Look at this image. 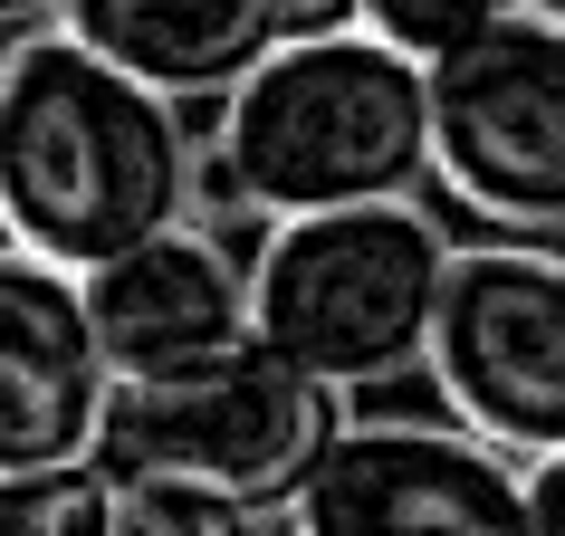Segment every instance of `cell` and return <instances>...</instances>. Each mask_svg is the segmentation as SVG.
I'll list each match as a JSON object with an SVG mask.
<instances>
[{
	"label": "cell",
	"mask_w": 565,
	"mask_h": 536,
	"mask_svg": "<svg viewBox=\"0 0 565 536\" xmlns=\"http://www.w3.org/2000/svg\"><path fill=\"white\" fill-rule=\"evenodd\" d=\"M431 384L450 421L499 450H565V259L546 239L450 249L441 317H431Z\"/></svg>",
	"instance_id": "6"
},
{
	"label": "cell",
	"mask_w": 565,
	"mask_h": 536,
	"mask_svg": "<svg viewBox=\"0 0 565 536\" xmlns=\"http://www.w3.org/2000/svg\"><path fill=\"white\" fill-rule=\"evenodd\" d=\"M116 536H268L259 499H239L221 479H116Z\"/></svg>",
	"instance_id": "11"
},
{
	"label": "cell",
	"mask_w": 565,
	"mask_h": 536,
	"mask_svg": "<svg viewBox=\"0 0 565 536\" xmlns=\"http://www.w3.org/2000/svg\"><path fill=\"white\" fill-rule=\"evenodd\" d=\"M0 239H10V221H0Z\"/></svg>",
	"instance_id": "18"
},
{
	"label": "cell",
	"mask_w": 565,
	"mask_h": 536,
	"mask_svg": "<svg viewBox=\"0 0 565 536\" xmlns=\"http://www.w3.org/2000/svg\"><path fill=\"white\" fill-rule=\"evenodd\" d=\"M77 278H87V317L116 384H182L259 335L249 326V268H231L221 239L182 231V221L77 268Z\"/></svg>",
	"instance_id": "9"
},
{
	"label": "cell",
	"mask_w": 565,
	"mask_h": 536,
	"mask_svg": "<svg viewBox=\"0 0 565 536\" xmlns=\"http://www.w3.org/2000/svg\"><path fill=\"white\" fill-rule=\"evenodd\" d=\"M298 536H536V507L470 421H345L298 489Z\"/></svg>",
	"instance_id": "7"
},
{
	"label": "cell",
	"mask_w": 565,
	"mask_h": 536,
	"mask_svg": "<svg viewBox=\"0 0 565 536\" xmlns=\"http://www.w3.org/2000/svg\"><path fill=\"white\" fill-rule=\"evenodd\" d=\"M527 10H546V20H565V0H527Z\"/></svg>",
	"instance_id": "17"
},
{
	"label": "cell",
	"mask_w": 565,
	"mask_h": 536,
	"mask_svg": "<svg viewBox=\"0 0 565 536\" xmlns=\"http://www.w3.org/2000/svg\"><path fill=\"white\" fill-rule=\"evenodd\" d=\"M527 507H536V536H565V450L527 460Z\"/></svg>",
	"instance_id": "14"
},
{
	"label": "cell",
	"mask_w": 565,
	"mask_h": 536,
	"mask_svg": "<svg viewBox=\"0 0 565 536\" xmlns=\"http://www.w3.org/2000/svg\"><path fill=\"white\" fill-rule=\"evenodd\" d=\"M0 536H116V479L96 460L0 470Z\"/></svg>",
	"instance_id": "12"
},
{
	"label": "cell",
	"mask_w": 565,
	"mask_h": 536,
	"mask_svg": "<svg viewBox=\"0 0 565 536\" xmlns=\"http://www.w3.org/2000/svg\"><path fill=\"white\" fill-rule=\"evenodd\" d=\"M116 364L96 345L87 278L0 239V470L96 460Z\"/></svg>",
	"instance_id": "8"
},
{
	"label": "cell",
	"mask_w": 565,
	"mask_h": 536,
	"mask_svg": "<svg viewBox=\"0 0 565 536\" xmlns=\"http://www.w3.org/2000/svg\"><path fill=\"white\" fill-rule=\"evenodd\" d=\"M431 173L508 239H565V20L518 0L431 58Z\"/></svg>",
	"instance_id": "5"
},
{
	"label": "cell",
	"mask_w": 565,
	"mask_h": 536,
	"mask_svg": "<svg viewBox=\"0 0 565 536\" xmlns=\"http://www.w3.org/2000/svg\"><path fill=\"white\" fill-rule=\"evenodd\" d=\"M39 10H58V0H0V20H39Z\"/></svg>",
	"instance_id": "16"
},
{
	"label": "cell",
	"mask_w": 565,
	"mask_h": 536,
	"mask_svg": "<svg viewBox=\"0 0 565 536\" xmlns=\"http://www.w3.org/2000/svg\"><path fill=\"white\" fill-rule=\"evenodd\" d=\"M431 173V67L355 20L327 39H278L221 96V182L259 211L393 202Z\"/></svg>",
	"instance_id": "2"
},
{
	"label": "cell",
	"mask_w": 565,
	"mask_h": 536,
	"mask_svg": "<svg viewBox=\"0 0 565 536\" xmlns=\"http://www.w3.org/2000/svg\"><path fill=\"white\" fill-rule=\"evenodd\" d=\"M182 96L87 49L77 30L20 39L0 67V221L20 249L96 268L192 211Z\"/></svg>",
	"instance_id": "1"
},
{
	"label": "cell",
	"mask_w": 565,
	"mask_h": 536,
	"mask_svg": "<svg viewBox=\"0 0 565 536\" xmlns=\"http://www.w3.org/2000/svg\"><path fill=\"white\" fill-rule=\"evenodd\" d=\"M58 30H77L163 96H231L288 39L278 0H58Z\"/></svg>",
	"instance_id": "10"
},
{
	"label": "cell",
	"mask_w": 565,
	"mask_h": 536,
	"mask_svg": "<svg viewBox=\"0 0 565 536\" xmlns=\"http://www.w3.org/2000/svg\"><path fill=\"white\" fill-rule=\"evenodd\" d=\"M518 0H364V30L374 39H393V49H413L422 67L431 58H450L460 39H479L489 20H508Z\"/></svg>",
	"instance_id": "13"
},
{
	"label": "cell",
	"mask_w": 565,
	"mask_h": 536,
	"mask_svg": "<svg viewBox=\"0 0 565 536\" xmlns=\"http://www.w3.org/2000/svg\"><path fill=\"white\" fill-rule=\"evenodd\" d=\"M278 10H288V39H327L364 20V0H278Z\"/></svg>",
	"instance_id": "15"
},
{
	"label": "cell",
	"mask_w": 565,
	"mask_h": 536,
	"mask_svg": "<svg viewBox=\"0 0 565 536\" xmlns=\"http://www.w3.org/2000/svg\"><path fill=\"white\" fill-rule=\"evenodd\" d=\"M345 441V403L317 384L307 364L278 345H239V355L182 374V384H116L106 431H96V470L106 479H221L259 507H298L317 460Z\"/></svg>",
	"instance_id": "4"
},
{
	"label": "cell",
	"mask_w": 565,
	"mask_h": 536,
	"mask_svg": "<svg viewBox=\"0 0 565 536\" xmlns=\"http://www.w3.org/2000/svg\"><path fill=\"white\" fill-rule=\"evenodd\" d=\"M0 67H10V49H0Z\"/></svg>",
	"instance_id": "19"
},
{
	"label": "cell",
	"mask_w": 565,
	"mask_h": 536,
	"mask_svg": "<svg viewBox=\"0 0 565 536\" xmlns=\"http://www.w3.org/2000/svg\"><path fill=\"white\" fill-rule=\"evenodd\" d=\"M441 278H450V239L403 192L288 211L249 259V326H259V345H278L335 393L393 384L431 355Z\"/></svg>",
	"instance_id": "3"
}]
</instances>
